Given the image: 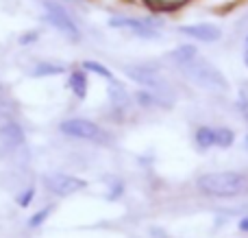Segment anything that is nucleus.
Listing matches in <instances>:
<instances>
[{
	"instance_id": "1",
	"label": "nucleus",
	"mask_w": 248,
	"mask_h": 238,
	"mask_svg": "<svg viewBox=\"0 0 248 238\" xmlns=\"http://www.w3.org/2000/svg\"><path fill=\"white\" fill-rule=\"evenodd\" d=\"M196 188L201 195L211 199H231L248 190V175L240 170H214L196 179Z\"/></svg>"
},
{
	"instance_id": "2",
	"label": "nucleus",
	"mask_w": 248,
	"mask_h": 238,
	"mask_svg": "<svg viewBox=\"0 0 248 238\" xmlns=\"http://www.w3.org/2000/svg\"><path fill=\"white\" fill-rule=\"evenodd\" d=\"M179 70L189 83H194V85L202 87V90H207V92H214V94H224V92H229V81L222 74V70L216 64H211V61L202 59V57H198V55L194 57L192 61H187L185 66H181Z\"/></svg>"
},
{
	"instance_id": "3",
	"label": "nucleus",
	"mask_w": 248,
	"mask_h": 238,
	"mask_svg": "<svg viewBox=\"0 0 248 238\" xmlns=\"http://www.w3.org/2000/svg\"><path fill=\"white\" fill-rule=\"evenodd\" d=\"M59 131L68 138L85 140V142L100 144V147H107L113 142V136L107 129H103L100 125H96L94 120H87V118H68L59 125Z\"/></svg>"
},
{
	"instance_id": "4",
	"label": "nucleus",
	"mask_w": 248,
	"mask_h": 238,
	"mask_svg": "<svg viewBox=\"0 0 248 238\" xmlns=\"http://www.w3.org/2000/svg\"><path fill=\"white\" fill-rule=\"evenodd\" d=\"M44 11H46V22L55 31H59L65 39H70L72 44L81 42V29L77 26V22L70 17V13L65 11L61 4L52 2V0H44Z\"/></svg>"
},
{
	"instance_id": "5",
	"label": "nucleus",
	"mask_w": 248,
	"mask_h": 238,
	"mask_svg": "<svg viewBox=\"0 0 248 238\" xmlns=\"http://www.w3.org/2000/svg\"><path fill=\"white\" fill-rule=\"evenodd\" d=\"M124 74H126L131 81L140 83L141 87H148V90L155 92H161V94H170V85L168 81L157 72L153 64H131V66H124Z\"/></svg>"
},
{
	"instance_id": "6",
	"label": "nucleus",
	"mask_w": 248,
	"mask_h": 238,
	"mask_svg": "<svg viewBox=\"0 0 248 238\" xmlns=\"http://www.w3.org/2000/svg\"><path fill=\"white\" fill-rule=\"evenodd\" d=\"M109 26L118 31H126L133 37L140 39H159L161 31L157 29L155 20H140V17H131V16H113L109 20Z\"/></svg>"
},
{
	"instance_id": "7",
	"label": "nucleus",
	"mask_w": 248,
	"mask_h": 238,
	"mask_svg": "<svg viewBox=\"0 0 248 238\" xmlns=\"http://www.w3.org/2000/svg\"><path fill=\"white\" fill-rule=\"evenodd\" d=\"M42 182H44V188L55 197H70V195H77V192H81L87 188L85 179L74 177V175H65V173L44 175Z\"/></svg>"
},
{
	"instance_id": "8",
	"label": "nucleus",
	"mask_w": 248,
	"mask_h": 238,
	"mask_svg": "<svg viewBox=\"0 0 248 238\" xmlns=\"http://www.w3.org/2000/svg\"><path fill=\"white\" fill-rule=\"evenodd\" d=\"M179 33L185 35V37H189V39H194V42H205V44H214L222 37V29H220L218 24H209V22L179 26Z\"/></svg>"
},
{
	"instance_id": "9",
	"label": "nucleus",
	"mask_w": 248,
	"mask_h": 238,
	"mask_svg": "<svg viewBox=\"0 0 248 238\" xmlns=\"http://www.w3.org/2000/svg\"><path fill=\"white\" fill-rule=\"evenodd\" d=\"M0 140H2L7 147H22V144L26 142V134L20 122H4V125L0 127Z\"/></svg>"
},
{
	"instance_id": "10",
	"label": "nucleus",
	"mask_w": 248,
	"mask_h": 238,
	"mask_svg": "<svg viewBox=\"0 0 248 238\" xmlns=\"http://www.w3.org/2000/svg\"><path fill=\"white\" fill-rule=\"evenodd\" d=\"M196 55H198V51L194 44H181V46L172 48V51L168 52V61H170L172 66H176V68H181V66H185L187 61H192Z\"/></svg>"
},
{
	"instance_id": "11",
	"label": "nucleus",
	"mask_w": 248,
	"mask_h": 238,
	"mask_svg": "<svg viewBox=\"0 0 248 238\" xmlns=\"http://www.w3.org/2000/svg\"><path fill=\"white\" fill-rule=\"evenodd\" d=\"M194 142L198 144L201 149H211L218 147V134H216V127H198L196 134H194Z\"/></svg>"
},
{
	"instance_id": "12",
	"label": "nucleus",
	"mask_w": 248,
	"mask_h": 238,
	"mask_svg": "<svg viewBox=\"0 0 248 238\" xmlns=\"http://www.w3.org/2000/svg\"><path fill=\"white\" fill-rule=\"evenodd\" d=\"M68 85L77 99H85L87 94V74L85 70H72L68 77Z\"/></svg>"
},
{
	"instance_id": "13",
	"label": "nucleus",
	"mask_w": 248,
	"mask_h": 238,
	"mask_svg": "<svg viewBox=\"0 0 248 238\" xmlns=\"http://www.w3.org/2000/svg\"><path fill=\"white\" fill-rule=\"evenodd\" d=\"M161 92H155V90H148V87H144V90H140L135 94V101L141 105V107H155V105H168V101H163Z\"/></svg>"
},
{
	"instance_id": "14",
	"label": "nucleus",
	"mask_w": 248,
	"mask_h": 238,
	"mask_svg": "<svg viewBox=\"0 0 248 238\" xmlns=\"http://www.w3.org/2000/svg\"><path fill=\"white\" fill-rule=\"evenodd\" d=\"M61 72H65V66L55 64V61H39L33 68V77H55Z\"/></svg>"
},
{
	"instance_id": "15",
	"label": "nucleus",
	"mask_w": 248,
	"mask_h": 238,
	"mask_svg": "<svg viewBox=\"0 0 248 238\" xmlns=\"http://www.w3.org/2000/svg\"><path fill=\"white\" fill-rule=\"evenodd\" d=\"M83 70H87V72H96L98 77L107 79V81H111L113 85H116V77H113V72L109 68H105L103 64H98V61H83Z\"/></svg>"
},
{
	"instance_id": "16",
	"label": "nucleus",
	"mask_w": 248,
	"mask_h": 238,
	"mask_svg": "<svg viewBox=\"0 0 248 238\" xmlns=\"http://www.w3.org/2000/svg\"><path fill=\"white\" fill-rule=\"evenodd\" d=\"M216 134H218V147L220 149H229L235 142V131L231 127H216Z\"/></svg>"
},
{
	"instance_id": "17",
	"label": "nucleus",
	"mask_w": 248,
	"mask_h": 238,
	"mask_svg": "<svg viewBox=\"0 0 248 238\" xmlns=\"http://www.w3.org/2000/svg\"><path fill=\"white\" fill-rule=\"evenodd\" d=\"M50 212H52L50 205H48V208H44V210H39L37 214H33V217H31L29 225H31V227H39V225H42V223L48 219V214H50Z\"/></svg>"
},
{
	"instance_id": "18",
	"label": "nucleus",
	"mask_w": 248,
	"mask_h": 238,
	"mask_svg": "<svg viewBox=\"0 0 248 238\" xmlns=\"http://www.w3.org/2000/svg\"><path fill=\"white\" fill-rule=\"evenodd\" d=\"M33 197H35V188H26L24 192H20V195H17V205H20V208H29L31 205V201H33Z\"/></svg>"
},
{
	"instance_id": "19",
	"label": "nucleus",
	"mask_w": 248,
	"mask_h": 238,
	"mask_svg": "<svg viewBox=\"0 0 248 238\" xmlns=\"http://www.w3.org/2000/svg\"><path fill=\"white\" fill-rule=\"evenodd\" d=\"M39 39V31H29V33H22L20 35V46H31V44H35Z\"/></svg>"
},
{
	"instance_id": "20",
	"label": "nucleus",
	"mask_w": 248,
	"mask_h": 238,
	"mask_svg": "<svg viewBox=\"0 0 248 238\" xmlns=\"http://www.w3.org/2000/svg\"><path fill=\"white\" fill-rule=\"evenodd\" d=\"M237 227H240V232H244V234H248V217L240 219V223H237Z\"/></svg>"
},
{
	"instance_id": "21",
	"label": "nucleus",
	"mask_w": 248,
	"mask_h": 238,
	"mask_svg": "<svg viewBox=\"0 0 248 238\" xmlns=\"http://www.w3.org/2000/svg\"><path fill=\"white\" fill-rule=\"evenodd\" d=\"M244 66L248 68V48H246V52H244Z\"/></svg>"
},
{
	"instance_id": "22",
	"label": "nucleus",
	"mask_w": 248,
	"mask_h": 238,
	"mask_svg": "<svg viewBox=\"0 0 248 238\" xmlns=\"http://www.w3.org/2000/svg\"><path fill=\"white\" fill-rule=\"evenodd\" d=\"M244 147L248 149V134H246V138H244Z\"/></svg>"
},
{
	"instance_id": "23",
	"label": "nucleus",
	"mask_w": 248,
	"mask_h": 238,
	"mask_svg": "<svg viewBox=\"0 0 248 238\" xmlns=\"http://www.w3.org/2000/svg\"><path fill=\"white\" fill-rule=\"evenodd\" d=\"M244 118H246V122H248V109H244Z\"/></svg>"
},
{
	"instance_id": "24",
	"label": "nucleus",
	"mask_w": 248,
	"mask_h": 238,
	"mask_svg": "<svg viewBox=\"0 0 248 238\" xmlns=\"http://www.w3.org/2000/svg\"><path fill=\"white\" fill-rule=\"evenodd\" d=\"M246 46H248V35H246Z\"/></svg>"
},
{
	"instance_id": "25",
	"label": "nucleus",
	"mask_w": 248,
	"mask_h": 238,
	"mask_svg": "<svg viewBox=\"0 0 248 238\" xmlns=\"http://www.w3.org/2000/svg\"><path fill=\"white\" fill-rule=\"evenodd\" d=\"M246 20H248V11H246Z\"/></svg>"
}]
</instances>
